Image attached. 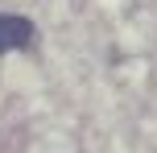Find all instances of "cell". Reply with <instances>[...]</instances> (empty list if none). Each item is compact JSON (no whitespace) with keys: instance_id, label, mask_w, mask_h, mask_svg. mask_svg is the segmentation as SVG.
<instances>
[{"instance_id":"6da1fadb","label":"cell","mask_w":157,"mask_h":153,"mask_svg":"<svg viewBox=\"0 0 157 153\" xmlns=\"http://www.w3.org/2000/svg\"><path fill=\"white\" fill-rule=\"evenodd\" d=\"M33 41V21L17 13H0V54H13V50H25Z\"/></svg>"}]
</instances>
